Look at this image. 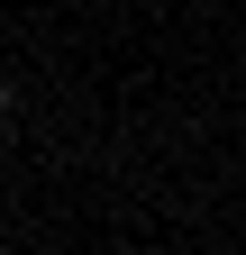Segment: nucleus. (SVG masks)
Segmentation results:
<instances>
[{
	"instance_id": "obj_1",
	"label": "nucleus",
	"mask_w": 246,
	"mask_h": 255,
	"mask_svg": "<svg viewBox=\"0 0 246 255\" xmlns=\"http://www.w3.org/2000/svg\"><path fill=\"white\" fill-rule=\"evenodd\" d=\"M0 119H9V82H0Z\"/></svg>"
}]
</instances>
